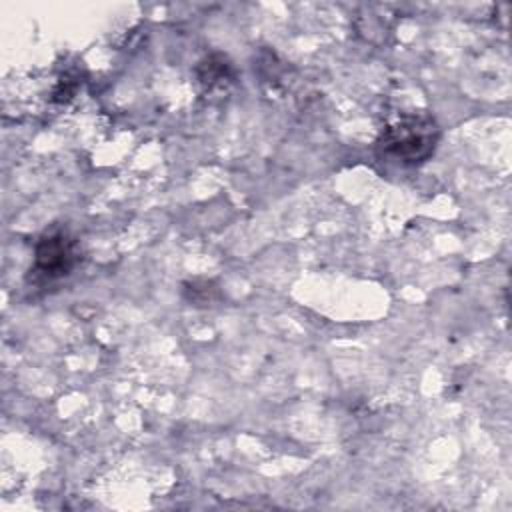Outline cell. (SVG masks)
Here are the masks:
<instances>
[{
  "label": "cell",
  "instance_id": "1",
  "mask_svg": "<svg viewBox=\"0 0 512 512\" xmlns=\"http://www.w3.org/2000/svg\"><path fill=\"white\" fill-rule=\"evenodd\" d=\"M440 130L432 116L416 112L404 114L388 124L378 138V152L400 164H418L432 156Z\"/></svg>",
  "mask_w": 512,
  "mask_h": 512
},
{
  "label": "cell",
  "instance_id": "2",
  "mask_svg": "<svg viewBox=\"0 0 512 512\" xmlns=\"http://www.w3.org/2000/svg\"><path fill=\"white\" fill-rule=\"evenodd\" d=\"M74 244L66 234L44 236L34 250L32 272L42 280H56L66 276L74 266Z\"/></svg>",
  "mask_w": 512,
  "mask_h": 512
}]
</instances>
